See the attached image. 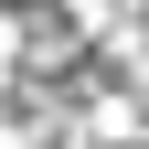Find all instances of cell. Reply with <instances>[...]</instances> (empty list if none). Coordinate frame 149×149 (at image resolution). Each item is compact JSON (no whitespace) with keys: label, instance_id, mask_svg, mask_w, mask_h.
I'll return each instance as SVG.
<instances>
[{"label":"cell","instance_id":"cell-1","mask_svg":"<svg viewBox=\"0 0 149 149\" xmlns=\"http://www.w3.org/2000/svg\"><path fill=\"white\" fill-rule=\"evenodd\" d=\"M22 53H32V32H22V11H0V74H22Z\"/></svg>","mask_w":149,"mask_h":149}]
</instances>
